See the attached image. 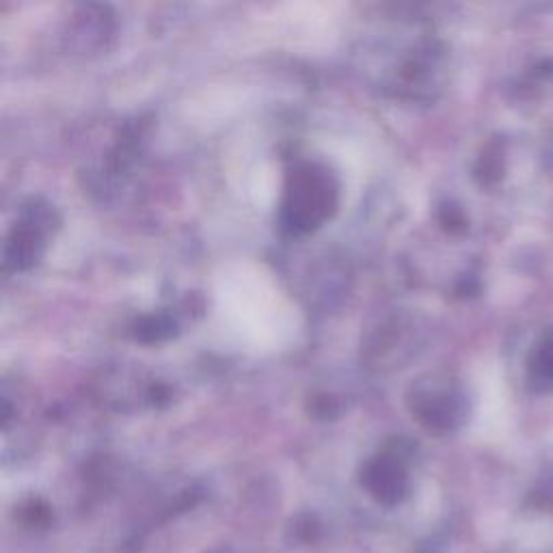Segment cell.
Returning a JSON list of instances; mask_svg holds the SVG:
<instances>
[{"instance_id":"cell-1","label":"cell","mask_w":553,"mask_h":553,"mask_svg":"<svg viewBox=\"0 0 553 553\" xmlns=\"http://www.w3.org/2000/svg\"><path fill=\"white\" fill-rule=\"evenodd\" d=\"M335 197L331 175L316 165H303L288 180L283 219L294 232H309L333 212Z\"/></svg>"},{"instance_id":"cell-2","label":"cell","mask_w":553,"mask_h":553,"mask_svg":"<svg viewBox=\"0 0 553 553\" xmlns=\"http://www.w3.org/2000/svg\"><path fill=\"white\" fill-rule=\"evenodd\" d=\"M44 227V223L26 217L24 223L13 229L5 245L7 266L16 268V271H24V268H29L37 262L44 247Z\"/></svg>"},{"instance_id":"cell-3","label":"cell","mask_w":553,"mask_h":553,"mask_svg":"<svg viewBox=\"0 0 553 553\" xmlns=\"http://www.w3.org/2000/svg\"><path fill=\"white\" fill-rule=\"evenodd\" d=\"M173 329H175V325L167 316H150V318H143L139 322L137 337H141L143 342H158V340H165V337H169L173 333Z\"/></svg>"}]
</instances>
